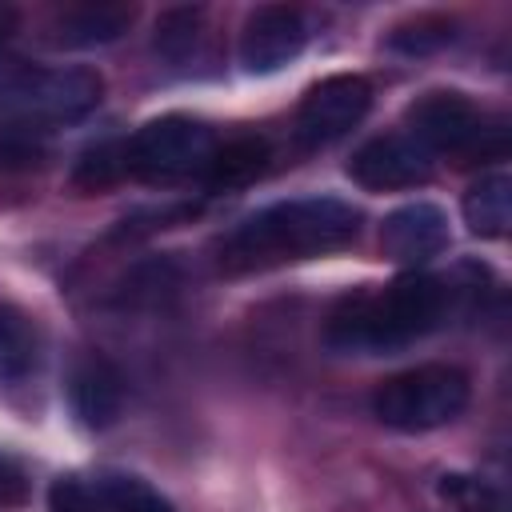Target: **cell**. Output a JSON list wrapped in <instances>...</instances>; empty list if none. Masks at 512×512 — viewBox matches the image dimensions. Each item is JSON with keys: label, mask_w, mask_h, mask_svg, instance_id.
<instances>
[{"label": "cell", "mask_w": 512, "mask_h": 512, "mask_svg": "<svg viewBox=\"0 0 512 512\" xmlns=\"http://www.w3.org/2000/svg\"><path fill=\"white\" fill-rule=\"evenodd\" d=\"M472 288L444 272H404L380 288L348 292L324 324V344L344 356L400 352L452 324L468 308Z\"/></svg>", "instance_id": "6da1fadb"}, {"label": "cell", "mask_w": 512, "mask_h": 512, "mask_svg": "<svg viewBox=\"0 0 512 512\" xmlns=\"http://www.w3.org/2000/svg\"><path fill=\"white\" fill-rule=\"evenodd\" d=\"M360 236V208L340 196H296L244 216L220 244L216 264L228 276L268 272L348 248Z\"/></svg>", "instance_id": "7a4b0ae2"}, {"label": "cell", "mask_w": 512, "mask_h": 512, "mask_svg": "<svg viewBox=\"0 0 512 512\" xmlns=\"http://www.w3.org/2000/svg\"><path fill=\"white\" fill-rule=\"evenodd\" d=\"M104 96V80L76 64H36L0 52V116L16 128L84 120Z\"/></svg>", "instance_id": "3957f363"}, {"label": "cell", "mask_w": 512, "mask_h": 512, "mask_svg": "<svg viewBox=\"0 0 512 512\" xmlns=\"http://www.w3.org/2000/svg\"><path fill=\"white\" fill-rule=\"evenodd\" d=\"M408 136L436 160L452 164H484L508 152V124L504 116L480 108L464 92H424L404 112Z\"/></svg>", "instance_id": "277c9868"}, {"label": "cell", "mask_w": 512, "mask_h": 512, "mask_svg": "<svg viewBox=\"0 0 512 512\" xmlns=\"http://www.w3.org/2000/svg\"><path fill=\"white\" fill-rule=\"evenodd\" d=\"M472 384L456 364H416L376 384L372 412L396 432H432L468 408Z\"/></svg>", "instance_id": "5b68a950"}, {"label": "cell", "mask_w": 512, "mask_h": 512, "mask_svg": "<svg viewBox=\"0 0 512 512\" xmlns=\"http://www.w3.org/2000/svg\"><path fill=\"white\" fill-rule=\"evenodd\" d=\"M216 152V132L196 116H156L120 144V168L136 180H180L204 176Z\"/></svg>", "instance_id": "8992f818"}, {"label": "cell", "mask_w": 512, "mask_h": 512, "mask_svg": "<svg viewBox=\"0 0 512 512\" xmlns=\"http://www.w3.org/2000/svg\"><path fill=\"white\" fill-rule=\"evenodd\" d=\"M372 108V84L364 76H328L320 84H312L296 108V140L304 148H324L340 136H348Z\"/></svg>", "instance_id": "52a82bcc"}, {"label": "cell", "mask_w": 512, "mask_h": 512, "mask_svg": "<svg viewBox=\"0 0 512 512\" xmlns=\"http://www.w3.org/2000/svg\"><path fill=\"white\" fill-rule=\"evenodd\" d=\"M52 512H172V504L140 476H60L48 496Z\"/></svg>", "instance_id": "ba28073f"}, {"label": "cell", "mask_w": 512, "mask_h": 512, "mask_svg": "<svg viewBox=\"0 0 512 512\" xmlns=\"http://www.w3.org/2000/svg\"><path fill=\"white\" fill-rule=\"evenodd\" d=\"M348 176L368 188V192H400V188H416L428 184L432 176V156L408 136V132H384L364 140L352 160H348Z\"/></svg>", "instance_id": "9c48e42d"}, {"label": "cell", "mask_w": 512, "mask_h": 512, "mask_svg": "<svg viewBox=\"0 0 512 512\" xmlns=\"http://www.w3.org/2000/svg\"><path fill=\"white\" fill-rule=\"evenodd\" d=\"M308 44V20L300 8L288 4H260L248 12L244 28H240V64L244 72H276L284 64H292Z\"/></svg>", "instance_id": "30bf717a"}, {"label": "cell", "mask_w": 512, "mask_h": 512, "mask_svg": "<svg viewBox=\"0 0 512 512\" xmlns=\"http://www.w3.org/2000/svg\"><path fill=\"white\" fill-rule=\"evenodd\" d=\"M448 212L432 200H412L384 216L380 248L396 264H424L448 248Z\"/></svg>", "instance_id": "8fae6325"}, {"label": "cell", "mask_w": 512, "mask_h": 512, "mask_svg": "<svg viewBox=\"0 0 512 512\" xmlns=\"http://www.w3.org/2000/svg\"><path fill=\"white\" fill-rule=\"evenodd\" d=\"M68 400H72V412L80 416L84 428L116 424V416L124 412V376H120V368L104 356H84L72 368Z\"/></svg>", "instance_id": "7c38bea8"}, {"label": "cell", "mask_w": 512, "mask_h": 512, "mask_svg": "<svg viewBox=\"0 0 512 512\" xmlns=\"http://www.w3.org/2000/svg\"><path fill=\"white\" fill-rule=\"evenodd\" d=\"M132 20H136L132 4H76L52 20L48 40L60 48H100L120 40L132 28Z\"/></svg>", "instance_id": "4fadbf2b"}, {"label": "cell", "mask_w": 512, "mask_h": 512, "mask_svg": "<svg viewBox=\"0 0 512 512\" xmlns=\"http://www.w3.org/2000/svg\"><path fill=\"white\" fill-rule=\"evenodd\" d=\"M464 224L472 236L500 240L512 224V176L508 172H484L464 192Z\"/></svg>", "instance_id": "5bb4252c"}, {"label": "cell", "mask_w": 512, "mask_h": 512, "mask_svg": "<svg viewBox=\"0 0 512 512\" xmlns=\"http://www.w3.org/2000/svg\"><path fill=\"white\" fill-rule=\"evenodd\" d=\"M40 328L16 304H0V384H20L40 368Z\"/></svg>", "instance_id": "9a60e30c"}, {"label": "cell", "mask_w": 512, "mask_h": 512, "mask_svg": "<svg viewBox=\"0 0 512 512\" xmlns=\"http://www.w3.org/2000/svg\"><path fill=\"white\" fill-rule=\"evenodd\" d=\"M268 160H272V152H268L264 136H236V140L216 144V152L204 168V180L212 188H236V184L256 180L268 168Z\"/></svg>", "instance_id": "2e32d148"}, {"label": "cell", "mask_w": 512, "mask_h": 512, "mask_svg": "<svg viewBox=\"0 0 512 512\" xmlns=\"http://www.w3.org/2000/svg\"><path fill=\"white\" fill-rule=\"evenodd\" d=\"M200 36H204V8H168V12L156 20L152 48H156L160 60L184 64V60L196 56Z\"/></svg>", "instance_id": "e0dca14e"}, {"label": "cell", "mask_w": 512, "mask_h": 512, "mask_svg": "<svg viewBox=\"0 0 512 512\" xmlns=\"http://www.w3.org/2000/svg\"><path fill=\"white\" fill-rule=\"evenodd\" d=\"M436 492L452 512H512L504 488L472 472H444Z\"/></svg>", "instance_id": "ac0fdd59"}, {"label": "cell", "mask_w": 512, "mask_h": 512, "mask_svg": "<svg viewBox=\"0 0 512 512\" xmlns=\"http://www.w3.org/2000/svg\"><path fill=\"white\" fill-rule=\"evenodd\" d=\"M124 168H120V144H100L92 152L80 156V168H76V184L84 188H104L112 180H120Z\"/></svg>", "instance_id": "d6986e66"}, {"label": "cell", "mask_w": 512, "mask_h": 512, "mask_svg": "<svg viewBox=\"0 0 512 512\" xmlns=\"http://www.w3.org/2000/svg\"><path fill=\"white\" fill-rule=\"evenodd\" d=\"M448 40H452V24H448V20H416V24L392 32V48H400V52H408V56L432 52V48H440V44H448Z\"/></svg>", "instance_id": "ffe728a7"}, {"label": "cell", "mask_w": 512, "mask_h": 512, "mask_svg": "<svg viewBox=\"0 0 512 512\" xmlns=\"http://www.w3.org/2000/svg\"><path fill=\"white\" fill-rule=\"evenodd\" d=\"M28 500V472L16 456L0 452V508H16Z\"/></svg>", "instance_id": "44dd1931"}]
</instances>
